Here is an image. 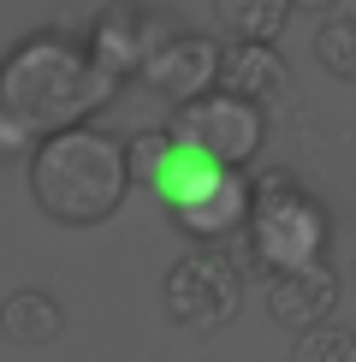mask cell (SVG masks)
Returning <instances> with one entry per match:
<instances>
[{"label":"cell","mask_w":356,"mask_h":362,"mask_svg":"<svg viewBox=\"0 0 356 362\" xmlns=\"http://www.w3.org/2000/svg\"><path fill=\"white\" fill-rule=\"evenodd\" d=\"M119 78L89 59L83 36L71 24H36L0 54V119L24 143H42L66 125H95V113L113 107Z\"/></svg>","instance_id":"obj_1"},{"label":"cell","mask_w":356,"mask_h":362,"mask_svg":"<svg viewBox=\"0 0 356 362\" xmlns=\"http://www.w3.org/2000/svg\"><path fill=\"white\" fill-rule=\"evenodd\" d=\"M125 137L107 125H66L30 143V202L54 226H101L125 208Z\"/></svg>","instance_id":"obj_2"},{"label":"cell","mask_w":356,"mask_h":362,"mask_svg":"<svg viewBox=\"0 0 356 362\" xmlns=\"http://www.w3.org/2000/svg\"><path fill=\"white\" fill-rule=\"evenodd\" d=\"M244 244L226 250L237 274H297L309 262H326L333 244V214L315 190L285 167H267L249 178V208H244Z\"/></svg>","instance_id":"obj_3"},{"label":"cell","mask_w":356,"mask_h":362,"mask_svg":"<svg viewBox=\"0 0 356 362\" xmlns=\"http://www.w3.org/2000/svg\"><path fill=\"white\" fill-rule=\"evenodd\" d=\"M148 196L172 214V226L184 238H196V244H226L237 226H244L249 173L214 167V160H202V155H190V148L172 143V155H167V167L155 173Z\"/></svg>","instance_id":"obj_4"},{"label":"cell","mask_w":356,"mask_h":362,"mask_svg":"<svg viewBox=\"0 0 356 362\" xmlns=\"http://www.w3.org/2000/svg\"><path fill=\"white\" fill-rule=\"evenodd\" d=\"M160 309L172 327L184 333H220L237 321L244 309V274L220 244H196L190 255H178L160 279Z\"/></svg>","instance_id":"obj_5"},{"label":"cell","mask_w":356,"mask_h":362,"mask_svg":"<svg viewBox=\"0 0 356 362\" xmlns=\"http://www.w3.org/2000/svg\"><path fill=\"white\" fill-rule=\"evenodd\" d=\"M167 137L190 155L214 160V167H232V173H249V160H261V143H267V113L249 107V101L226 95V89H208V95L172 107V125Z\"/></svg>","instance_id":"obj_6"},{"label":"cell","mask_w":356,"mask_h":362,"mask_svg":"<svg viewBox=\"0 0 356 362\" xmlns=\"http://www.w3.org/2000/svg\"><path fill=\"white\" fill-rule=\"evenodd\" d=\"M178 30V12H160V6H143V0H107L95 12V24L83 30V48L107 78H137V66L160 48Z\"/></svg>","instance_id":"obj_7"},{"label":"cell","mask_w":356,"mask_h":362,"mask_svg":"<svg viewBox=\"0 0 356 362\" xmlns=\"http://www.w3.org/2000/svg\"><path fill=\"white\" fill-rule=\"evenodd\" d=\"M220 48H226V42H220L214 30H172V36L137 66V83L155 89V95L172 101V107H184V101H196V95L214 89Z\"/></svg>","instance_id":"obj_8"},{"label":"cell","mask_w":356,"mask_h":362,"mask_svg":"<svg viewBox=\"0 0 356 362\" xmlns=\"http://www.w3.org/2000/svg\"><path fill=\"white\" fill-rule=\"evenodd\" d=\"M214 89L261 107L267 119L291 113V101H297V83H291V66H285V54H279V42H226V48H220Z\"/></svg>","instance_id":"obj_9"},{"label":"cell","mask_w":356,"mask_h":362,"mask_svg":"<svg viewBox=\"0 0 356 362\" xmlns=\"http://www.w3.org/2000/svg\"><path fill=\"white\" fill-rule=\"evenodd\" d=\"M261 303H267V321L291 327V333L321 327L326 315L338 309V274H333V262H309V267H297V274H267Z\"/></svg>","instance_id":"obj_10"},{"label":"cell","mask_w":356,"mask_h":362,"mask_svg":"<svg viewBox=\"0 0 356 362\" xmlns=\"http://www.w3.org/2000/svg\"><path fill=\"white\" fill-rule=\"evenodd\" d=\"M66 333V309H59L54 291H42V285H18V291L0 303V339L18 344V351H42V344H54Z\"/></svg>","instance_id":"obj_11"},{"label":"cell","mask_w":356,"mask_h":362,"mask_svg":"<svg viewBox=\"0 0 356 362\" xmlns=\"http://www.w3.org/2000/svg\"><path fill=\"white\" fill-rule=\"evenodd\" d=\"M291 6L285 0H214V24L232 42H279Z\"/></svg>","instance_id":"obj_12"},{"label":"cell","mask_w":356,"mask_h":362,"mask_svg":"<svg viewBox=\"0 0 356 362\" xmlns=\"http://www.w3.org/2000/svg\"><path fill=\"white\" fill-rule=\"evenodd\" d=\"M315 59L326 66V78H338V83L356 78V18H350V12H326V18H321Z\"/></svg>","instance_id":"obj_13"},{"label":"cell","mask_w":356,"mask_h":362,"mask_svg":"<svg viewBox=\"0 0 356 362\" xmlns=\"http://www.w3.org/2000/svg\"><path fill=\"white\" fill-rule=\"evenodd\" d=\"M167 155H172V137H167V125H148V131H131L125 137V173H131V185H155V173L167 167Z\"/></svg>","instance_id":"obj_14"},{"label":"cell","mask_w":356,"mask_h":362,"mask_svg":"<svg viewBox=\"0 0 356 362\" xmlns=\"http://www.w3.org/2000/svg\"><path fill=\"white\" fill-rule=\"evenodd\" d=\"M291 362H356V333L350 327H333V321L303 327L297 344H291Z\"/></svg>","instance_id":"obj_15"},{"label":"cell","mask_w":356,"mask_h":362,"mask_svg":"<svg viewBox=\"0 0 356 362\" xmlns=\"http://www.w3.org/2000/svg\"><path fill=\"white\" fill-rule=\"evenodd\" d=\"M291 12H315V18H326V12H338V0H285Z\"/></svg>","instance_id":"obj_16"}]
</instances>
